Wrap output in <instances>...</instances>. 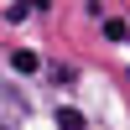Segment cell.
Here are the masks:
<instances>
[{
	"label": "cell",
	"mask_w": 130,
	"mask_h": 130,
	"mask_svg": "<svg viewBox=\"0 0 130 130\" xmlns=\"http://www.w3.org/2000/svg\"><path fill=\"white\" fill-rule=\"evenodd\" d=\"M57 130H83V115L78 109H57Z\"/></svg>",
	"instance_id": "cell-1"
},
{
	"label": "cell",
	"mask_w": 130,
	"mask_h": 130,
	"mask_svg": "<svg viewBox=\"0 0 130 130\" xmlns=\"http://www.w3.org/2000/svg\"><path fill=\"white\" fill-rule=\"evenodd\" d=\"M10 68H16V73H37V52H16Z\"/></svg>",
	"instance_id": "cell-2"
}]
</instances>
